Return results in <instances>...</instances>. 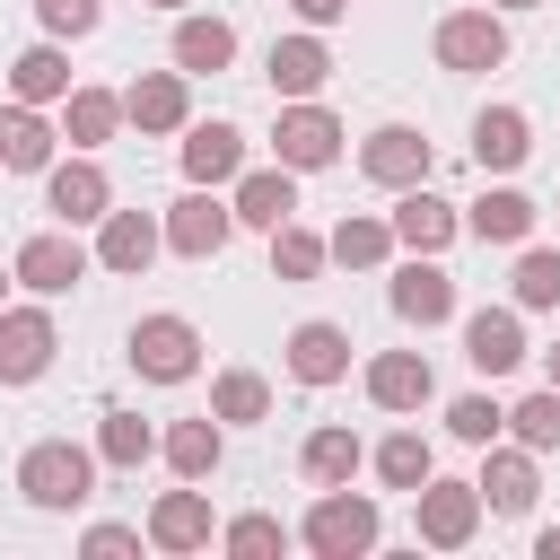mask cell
Here are the masks:
<instances>
[{
    "instance_id": "484cf974",
    "label": "cell",
    "mask_w": 560,
    "mask_h": 560,
    "mask_svg": "<svg viewBox=\"0 0 560 560\" xmlns=\"http://www.w3.org/2000/svg\"><path fill=\"white\" fill-rule=\"evenodd\" d=\"M219 446H228V438H219V411H201V420H175V429L158 438V455H166V464H175L184 481L219 472Z\"/></svg>"
},
{
    "instance_id": "f546056e",
    "label": "cell",
    "mask_w": 560,
    "mask_h": 560,
    "mask_svg": "<svg viewBox=\"0 0 560 560\" xmlns=\"http://www.w3.org/2000/svg\"><path fill=\"white\" fill-rule=\"evenodd\" d=\"M9 88H18V105H52V96H70V61L52 44H35V52L9 61Z\"/></svg>"
},
{
    "instance_id": "1f68e13d",
    "label": "cell",
    "mask_w": 560,
    "mask_h": 560,
    "mask_svg": "<svg viewBox=\"0 0 560 560\" xmlns=\"http://www.w3.org/2000/svg\"><path fill=\"white\" fill-rule=\"evenodd\" d=\"M298 464H306V481H315V490H332V481H350V472H359V464H368V446H359V438H350V429H315V438H306V455H298Z\"/></svg>"
},
{
    "instance_id": "6da1fadb",
    "label": "cell",
    "mask_w": 560,
    "mask_h": 560,
    "mask_svg": "<svg viewBox=\"0 0 560 560\" xmlns=\"http://www.w3.org/2000/svg\"><path fill=\"white\" fill-rule=\"evenodd\" d=\"M306 551L315 560H359V551H376V534H385V516H376V499H359L350 481H332L315 508H306Z\"/></svg>"
},
{
    "instance_id": "3957f363",
    "label": "cell",
    "mask_w": 560,
    "mask_h": 560,
    "mask_svg": "<svg viewBox=\"0 0 560 560\" xmlns=\"http://www.w3.org/2000/svg\"><path fill=\"white\" fill-rule=\"evenodd\" d=\"M131 368H140L149 385H184V376L201 368V332H192L184 315H140V324H131Z\"/></svg>"
},
{
    "instance_id": "f6af8a7d",
    "label": "cell",
    "mask_w": 560,
    "mask_h": 560,
    "mask_svg": "<svg viewBox=\"0 0 560 560\" xmlns=\"http://www.w3.org/2000/svg\"><path fill=\"white\" fill-rule=\"evenodd\" d=\"M490 9H542V0H490Z\"/></svg>"
},
{
    "instance_id": "52a82bcc",
    "label": "cell",
    "mask_w": 560,
    "mask_h": 560,
    "mask_svg": "<svg viewBox=\"0 0 560 560\" xmlns=\"http://www.w3.org/2000/svg\"><path fill=\"white\" fill-rule=\"evenodd\" d=\"M52 315L44 306H0V385H35L52 368Z\"/></svg>"
},
{
    "instance_id": "7402d4cb",
    "label": "cell",
    "mask_w": 560,
    "mask_h": 560,
    "mask_svg": "<svg viewBox=\"0 0 560 560\" xmlns=\"http://www.w3.org/2000/svg\"><path fill=\"white\" fill-rule=\"evenodd\" d=\"M149 542H158V551H201V542H210V499H201V490H166V499L149 508Z\"/></svg>"
},
{
    "instance_id": "83f0119b",
    "label": "cell",
    "mask_w": 560,
    "mask_h": 560,
    "mask_svg": "<svg viewBox=\"0 0 560 560\" xmlns=\"http://www.w3.org/2000/svg\"><path fill=\"white\" fill-rule=\"evenodd\" d=\"M464 228H472L481 245H525V228H534V201L499 184V192H481V201L464 210Z\"/></svg>"
},
{
    "instance_id": "74e56055",
    "label": "cell",
    "mask_w": 560,
    "mask_h": 560,
    "mask_svg": "<svg viewBox=\"0 0 560 560\" xmlns=\"http://www.w3.org/2000/svg\"><path fill=\"white\" fill-rule=\"evenodd\" d=\"M446 429H455V438H464V446H490V438H499V429H508V411H499V402H490V394H464V402H455V411H446Z\"/></svg>"
},
{
    "instance_id": "e0dca14e",
    "label": "cell",
    "mask_w": 560,
    "mask_h": 560,
    "mask_svg": "<svg viewBox=\"0 0 560 560\" xmlns=\"http://www.w3.org/2000/svg\"><path fill=\"white\" fill-rule=\"evenodd\" d=\"M289 376L298 385H341L350 376V332L341 324H298L289 332Z\"/></svg>"
},
{
    "instance_id": "603a6c76",
    "label": "cell",
    "mask_w": 560,
    "mask_h": 560,
    "mask_svg": "<svg viewBox=\"0 0 560 560\" xmlns=\"http://www.w3.org/2000/svg\"><path fill=\"white\" fill-rule=\"evenodd\" d=\"M236 61V26L228 18H175V70L201 79V70H228Z\"/></svg>"
},
{
    "instance_id": "5bb4252c",
    "label": "cell",
    "mask_w": 560,
    "mask_h": 560,
    "mask_svg": "<svg viewBox=\"0 0 560 560\" xmlns=\"http://www.w3.org/2000/svg\"><path fill=\"white\" fill-rule=\"evenodd\" d=\"M394 315H402V324H420V332H429V324H446V315H455V280H446L429 254H411V262L394 271Z\"/></svg>"
},
{
    "instance_id": "8d00e7d4",
    "label": "cell",
    "mask_w": 560,
    "mask_h": 560,
    "mask_svg": "<svg viewBox=\"0 0 560 560\" xmlns=\"http://www.w3.org/2000/svg\"><path fill=\"white\" fill-rule=\"evenodd\" d=\"M210 411H219V420H262V411H271V385H262L254 368H228V376L210 385Z\"/></svg>"
},
{
    "instance_id": "ac0fdd59",
    "label": "cell",
    "mask_w": 560,
    "mask_h": 560,
    "mask_svg": "<svg viewBox=\"0 0 560 560\" xmlns=\"http://www.w3.org/2000/svg\"><path fill=\"white\" fill-rule=\"evenodd\" d=\"M122 114L140 122V131H184V70H140L131 88H122Z\"/></svg>"
},
{
    "instance_id": "7a4b0ae2",
    "label": "cell",
    "mask_w": 560,
    "mask_h": 560,
    "mask_svg": "<svg viewBox=\"0 0 560 560\" xmlns=\"http://www.w3.org/2000/svg\"><path fill=\"white\" fill-rule=\"evenodd\" d=\"M18 490H26L35 508H79V499L96 490V455L70 446V438H35V446L18 455Z\"/></svg>"
},
{
    "instance_id": "9c48e42d",
    "label": "cell",
    "mask_w": 560,
    "mask_h": 560,
    "mask_svg": "<svg viewBox=\"0 0 560 560\" xmlns=\"http://www.w3.org/2000/svg\"><path fill=\"white\" fill-rule=\"evenodd\" d=\"M44 201H52V219H61V228H88V219H105V210H114V184H105V166H96V158H70V166H44Z\"/></svg>"
},
{
    "instance_id": "277c9868",
    "label": "cell",
    "mask_w": 560,
    "mask_h": 560,
    "mask_svg": "<svg viewBox=\"0 0 560 560\" xmlns=\"http://www.w3.org/2000/svg\"><path fill=\"white\" fill-rule=\"evenodd\" d=\"M271 149H280V166H289V175H315V166H332V158H341V122H332L324 105L289 96V105H280V131H271Z\"/></svg>"
},
{
    "instance_id": "e575fe53",
    "label": "cell",
    "mask_w": 560,
    "mask_h": 560,
    "mask_svg": "<svg viewBox=\"0 0 560 560\" xmlns=\"http://www.w3.org/2000/svg\"><path fill=\"white\" fill-rule=\"evenodd\" d=\"M271 271H280V280H315V271H324V236L298 228V219H280V228H271Z\"/></svg>"
},
{
    "instance_id": "c3c4849f",
    "label": "cell",
    "mask_w": 560,
    "mask_h": 560,
    "mask_svg": "<svg viewBox=\"0 0 560 560\" xmlns=\"http://www.w3.org/2000/svg\"><path fill=\"white\" fill-rule=\"evenodd\" d=\"M0 289H9V280H0Z\"/></svg>"
},
{
    "instance_id": "9a60e30c",
    "label": "cell",
    "mask_w": 560,
    "mask_h": 560,
    "mask_svg": "<svg viewBox=\"0 0 560 560\" xmlns=\"http://www.w3.org/2000/svg\"><path fill=\"white\" fill-rule=\"evenodd\" d=\"M429 394H438V376H429L420 350H385V359H368V402H376V411H420Z\"/></svg>"
},
{
    "instance_id": "5b68a950",
    "label": "cell",
    "mask_w": 560,
    "mask_h": 560,
    "mask_svg": "<svg viewBox=\"0 0 560 560\" xmlns=\"http://www.w3.org/2000/svg\"><path fill=\"white\" fill-rule=\"evenodd\" d=\"M411 508H420V542H438V551H464L472 542V525H481V490L472 481H420L411 490Z\"/></svg>"
},
{
    "instance_id": "ab89813d",
    "label": "cell",
    "mask_w": 560,
    "mask_h": 560,
    "mask_svg": "<svg viewBox=\"0 0 560 560\" xmlns=\"http://www.w3.org/2000/svg\"><path fill=\"white\" fill-rule=\"evenodd\" d=\"M219 542H228L236 560H262V551H280V516H236Z\"/></svg>"
},
{
    "instance_id": "d6a6232c",
    "label": "cell",
    "mask_w": 560,
    "mask_h": 560,
    "mask_svg": "<svg viewBox=\"0 0 560 560\" xmlns=\"http://www.w3.org/2000/svg\"><path fill=\"white\" fill-rule=\"evenodd\" d=\"M324 254L350 262V271H376V262L394 254V228H385V219H341V228L324 236Z\"/></svg>"
},
{
    "instance_id": "60d3db41",
    "label": "cell",
    "mask_w": 560,
    "mask_h": 560,
    "mask_svg": "<svg viewBox=\"0 0 560 560\" xmlns=\"http://www.w3.org/2000/svg\"><path fill=\"white\" fill-rule=\"evenodd\" d=\"M35 18H44V35H88L96 0H35Z\"/></svg>"
},
{
    "instance_id": "b9f144b4",
    "label": "cell",
    "mask_w": 560,
    "mask_h": 560,
    "mask_svg": "<svg viewBox=\"0 0 560 560\" xmlns=\"http://www.w3.org/2000/svg\"><path fill=\"white\" fill-rule=\"evenodd\" d=\"M88 551H140L131 525H88Z\"/></svg>"
},
{
    "instance_id": "ba28073f",
    "label": "cell",
    "mask_w": 560,
    "mask_h": 560,
    "mask_svg": "<svg viewBox=\"0 0 560 560\" xmlns=\"http://www.w3.org/2000/svg\"><path fill=\"white\" fill-rule=\"evenodd\" d=\"M228 228H236V210H228V201H210V184H192V192L166 210V228H158V236H166L184 262H210V254L228 245Z\"/></svg>"
},
{
    "instance_id": "7dc6e473",
    "label": "cell",
    "mask_w": 560,
    "mask_h": 560,
    "mask_svg": "<svg viewBox=\"0 0 560 560\" xmlns=\"http://www.w3.org/2000/svg\"><path fill=\"white\" fill-rule=\"evenodd\" d=\"M158 9H184V0H158Z\"/></svg>"
},
{
    "instance_id": "44dd1931",
    "label": "cell",
    "mask_w": 560,
    "mask_h": 560,
    "mask_svg": "<svg viewBox=\"0 0 560 560\" xmlns=\"http://www.w3.org/2000/svg\"><path fill=\"white\" fill-rule=\"evenodd\" d=\"M184 175H192V184H236V175H245V140H236L228 122H192V131H184Z\"/></svg>"
},
{
    "instance_id": "7bdbcfd3",
    "label": "cell",
    "mask_w": 560,
    "mask_h": 560,
    "mask_svg": "<svg viewBox=\"0 0 560 560\" xmlns=\"http://www.w3.org/2000/svg\"><path fill=\"white\" fill-rule=\"evenodd\" d=\"M289 9H298V18H306V26H332V18H341V9H350V0H289Z\"/></svg>"
},
{
    "instance_id": "8992f818",
    "label": "cell",
    "mask_w": 560,
    "mask_h": 560,
    "mask_svg": "<svg viewBox=\"0 0 560 560\" xmlns=\"http://www.w3.org/2000/svg\"><path fill=\"white\" fill-rule=\"evenodd\" d=\"M438 61H446V70H499V61H508V18H499V9H455V18H438Z\"/></svg>"
},
{
    "instance_id": "4316f807",
    "label": "cell",
    "mask_w": 560,
    "mask_h": 560,
    "mask_svg": "<svg viewBox=\"0 0 560 560\" xmlns=\"http://www.w3.org/2000/svg\"><path fill=\"white\" fill-rule=\"evenodd\" d=\"M0 166H18V175H44L52 166V122L35 105H9L0 114Z\"/></svg>"
},
{
    "instance_id": "bcb514c9",
    "label": "cell",
    "mask_w": 560,
    "mask_h": 560,
    "mask_svg": "<svg viewBox=\"0 0 560 560\" xmlns=\"http://www.w3.org/2000/svg\"><path fill=\"white\" fill-rule=\"evenodd\" d=\"M542 368H551V385H560V350H551V359H542Z\"/></svg>"
},
{
    "instance_id": "d4e9b609",
    "label": "cell",
    "mask_w": 560,
    "mask_h": 560,
    "mask_svg": "<svg viewBox=\"0 0 560 560\" xmlns=\"http://www.w3.org/2000/svg\"><path fill=\"white\" fill-rule=\"evenodd\" d=\"M245 228H280V219H298V184H289V166H262V175H236V201H228Z\"/></svg>"
},
{
    "instance_id": "f1b7e54d",
    "label": "cell",
    "mask_w": 560,
    "mask_h": 560,
    "mask_svg": "<svg viewBox=\"0 0 560 560\" xmlns=\"http://www.w3.org/2000/svg\"><path fill=\"white\" fill-rule=\"evenodd\" d=\"M114 122H122V96H105V88H70L61 96V140L96 149V140H114Z\"/></svg>"
},
{
    "instance_id": "2e32d148",
    "label": "cell",
    "mask_w": 560,
    "mask_h": 560,
    "mask_svg": "<svg viewBox=\"0 0 560 560\" xmlns=\"http://www.w3.org/2000/svg\"><path fill=\"white\" fill-rule=\"evenodd\" d=\"M464 359H472L481 376H508V368L525 359V324H516L508 306H481V315H464Z\"/></svg>"
},
{
    "instance_id": "f35d334b",
    "label": "cell",
    "mask_w": 560,
    "mask_h": 560,
    "mask_svg": "<svg viewBox=\"0 0 560 560\" xmlns=\"http://www.w3.org/2000/svg\"><path fill=\"white\" fill-rule=\"evenodd\" d=\"M516 306H560V254L534 245V254L516 262Z\"/></svg>"
},
{
    "instance_id": "cb8c5ba5",
    "label": "cell",
    "mask_w": 560,
    "mask_h": 560,
    "mask_svg": "<svg viewBox=\"0 0 560 560\" xmlns=\"http://www.w3.org/2000/svg\"><path fill=\"white\" fill-rule=\"evenodd\" d=\"M262 70H271V88H280V96H315V88L332 79V52H324L315 35H280Z\"/></svg>"
},
{
    "instance_id": "8fae6325",
    "label": "cell",
    "mask_w": 560,
    "mask_h": 560,
    "mask_svg": "<svg viewBox=\"0 0 560 560\" xmlns=\"http://www.w3.org/2000/svg\"><path fill=\"white\" fill-rule=\"evenodd\" d=\"M79 271H88V245H79L70 228H52V236H26V245H18V280H26L35 298L79 289Z\"/></svg>"
},
{
    "instance_id": "836d02e7",
    "label": "cell",
    "mask_w": 560,
    "mask_h": 560,
    "mask_svg": "<svg viewBox=\"0 0 560 560\" xmlns=\"http://www.w3.org/2000/svg\"><path fill=\"white\" fill-rule=\"evenodd\" d=\"M376 472H385V490H420V481L438 472V455H429L420 429H394V438L376 446Z\"/></svg>"
},
{
    "instance_id": "d6986e66",
    "label": "cell",
    "mask_w": 560,
    "mask_h": 560,
    "mask_svg": "<svg viewBox=\"0 0 560 560\" xmlns=\"http://www.w3.org/2000/svg\"><path fill=\"white\" fill-rule=\"evenodd\" d=\"M472 490H481L499 516H525V508H534V490H542V481H534V446H490V464H481V481H472Z\"/></svg>"
},
{
    "instance_id": "ffe728a7",
    "label": "cell",
    "mask_w": 560,
    "mask_h": 560,
    "mask_svg": "<svg viewBox=\"0 0 560 560\" xmlns=\"http://www.w3.org/2000/svg\"><path fill=\"white\" fill-rule=\"evenodd\" d=\"M525 149H534V122H525L516 105H490V114L472 122V158H481V175H508V166H525Z\"/></svg>"
},
{
    "instance_id": "30bf717a",
    "label": "cell",
    "mask_w": 560,
    "mask_h": 560,
    "mask_svg": "<svg viewBox=\"0 0 560 560\" xmlns=\"http://www.w3.org/2000/svg\"><path fill=\"white\" fill-rule=\"evenodd\" d=\"M359 166H368V184H385V192H402V184H429V140H420L411 122H385V131H368Z\"/></svg>"
},
{
    "instance_id": "d590c367",
    "label": "cell",
    "mask_w": 560,
    "mask_h": 560,
    "mask_svg": "<svg viewBox=\"0 0 560 560\" xmlns=\"http://www.w3.org/2000/svg\"><path fill=\"white\" fill-rule=\"evenodd\" d=\"M508 429H516V446H534V455H551V446H560V385H542V394H525V402L508 411Z\"/></svg>"
},
{
    "instance_id": "4dcf8cb0",
    "label": "cell",
    "mask_w": 560,
    "mask_h": 560,
    "mask_svg": "<svg viewBox=\"0 0 560 560\" xmlns=\"http://www.w3.org/2000/svg\"><path fill=\"white\" fill-rule=\"evenodd\" d=\"M149 455H158V429H149L140 411H105V429H96V464L131 472V464H149Z\"/></svg>"
},
{
    "instance_id": "7c38bea8",
    "label": "cell",
    "mask_w": 560,
    "mask_h": 560,
    "mask_svg": "<svg viewBox=\"0 0 560 560\" xmlns=\"http://www.w3.org/2000/svg\"><path fill=\"white\" fill-rule=\"evenodd\" d=\"M385 228H394V245H411V254H446L464 219H455V201H438V192H420V184H402V210H394Z\"/></svg>"
},
{
    "instance_id": "4fadbf2b",
    "label": "cell",
    "mask_w": 560,
    "mask_h": 560,
    "mask_svg": "<svg viewBox=\"0 0 560 560\" xmlns=\"http://www.w3.org/2000/svg\"><path fill=\"white\" fill-rule=\"evenodd\" d=\"M158 245H166V236H158L149 210H105V219H96V262H105V271H149Z\"/></svg>"
},
{
    "instance_id": "ee69618b",
    "label": "cell",
    "mask_w": 560,
    "mask_h": 560,
    "mask_svg": "<svg viewBox=\"0 0 560 560\" xmlns=\"http://www.w3.org/2000/svg\"><path fill=\"white\" fill-rule=\"evenodd\" d=\"M542 560H560V525H551V534H542Z\"/></svg>"
}]
</instances>
